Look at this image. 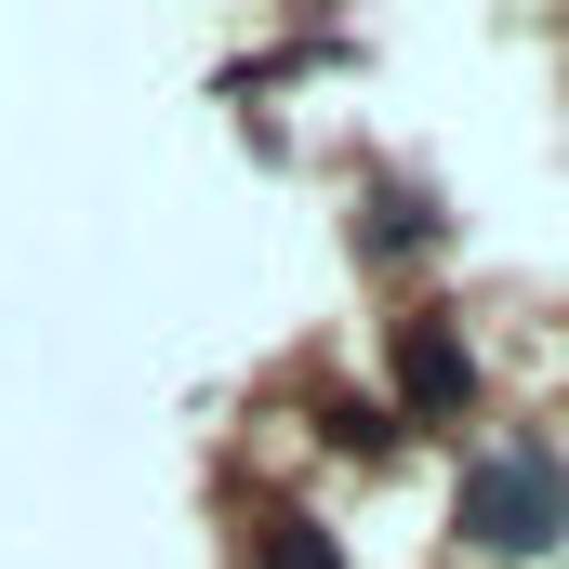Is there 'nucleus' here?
Masks as SVG:
<instances>
[{
    "label": "nucleus",
    "instance_id": "obj_1",
    "mask_svg": "<svg viewBox=\"0 0 569 569\" xmlns=\"http://www.w3.org/2000/svg\"><path fill=\"white\" fill-rule=\"evenodd\" d=\"M463 543L477 557H543V543H569V463L543 437H503L463 477Z\"/></svg>",
    "mask_w": 569,
    "mask_h": 569
},
{
    "label": "nucleus",
    "instance_id": "obj_2",
    "mask_svg": "<svg viewBox=\"0 0 569 569\" xmlns=\"http://www.w3.org/2000/svg\"><path fill=\"white\" fill-rule=\"evenodd\" d=\"M398 398H411L425 425H450V411L477 398V358H463V345H450L437 318H411V331H398Z\"/></svg>",
    "mask_w": 569,
    "mask_h": 569
},
{
    "label": "nucleus",
    "instance_id": "obj_3",
    "mask_svg": "<svg viewBox=\"0 0 569 569\" xmlns=\"http://www.w3.org/2000/svg\"><path fill=\"white\" fill-rule=\"evenodd\" d=\"M266 569H331V543H318V517H266Z\"/></svg>",
    "mask_w": 569,
    "mask_h": 569
},
{
    "label": "nucleus",
    "instance_id": "obj_4",
    "mask_svg": "<svg viewBox=\"0 0 569 569\" xmlns=\"http://www.w3.org/2000/svg\"><path fill=\"white\" fill-rule=\"evenodd\" d=\"M318 425L345 437V450H385V437H398V425H385V411H358V398H331V411H318Z\"/></svg>",
    "mask_w": 569,
    "mask_h": 569
}]
</instances>
